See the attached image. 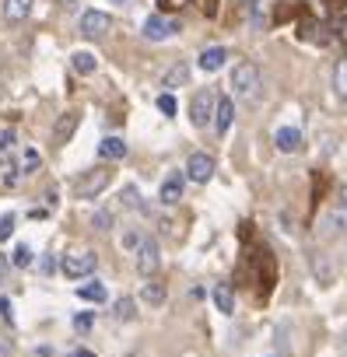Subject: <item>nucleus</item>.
Instances as JSON below:
<instances>
[{"instance_id":"nucleus-1","label":"nucleus","mask_w":347,"mask_h":357,"mask_svg":"<svg viewBox=\"0 0 347 357\" xmlns=\"http://www.w3.org/2000/svg\"><path fill=\"white\" fill-rule=\"evenodd\" d=\"M232 91L235 98H253L260 91V67L253 60H239L232 70Z\"/></svg>"},{"instance_id":"nucleus-2","label":"nucleus","mask_w":347,"mask_h":357,"mask_svg":"<svg viewBox=\"0 0 347 357\" xmlns=\"http://www.w3.org/2000/svg\"><path fill=\"white\" fill-rule=\"evenodd\" d=\"M109 183H112V172L98 165V168H91V172H84V175L77 178V183H74V193H77V200H95Z\"/></svg>"},{"instance_id":"nucleus-3","label":"nucleus","mask_w":347,"mask_h":357,"mask_svg":"<svg viewBox=\"0 0 347 357\" xmlns=\"http://www.w3.org/2000/svg\"><path fill=\"white\" fill-rule=\"evenodd\" d=\"M214 112H218V95H214L211 88L197 91L193 102H190V123H193L197 130H204L207 123H214Z\"/></svg>"},{"instance_id":"nucleus-4","label":"nucleus","mask_w":347,"mask_h":357,"mask_svg":"<svg viewBox=\"0 0 347 357\" xmlns=\"http://www.w3.org/2000/svg\"><path fill=\"white\" fill-rule=\"evenodd\" d=\"M95 266H98V256L88 252V249L67 252V256H64V277H71V280H81V277L95 273Z\"/></svg>"},{"instance_id":"nucleus-5","label":"nucleus","mask_w":347,"mask_h":357,"mask_svg":"<svg viewBox=\"0 0 347 357\" xmlns=\"http://www.w3.org/2000/svg\"><path fill=\"white\" fill-rule=\"evenodd\" d=\"M186 178L197 186H207L211 178H214V158L207 151H193L190 161H186Z\"/></svg>"},{"instance_id":"nucleus-6","label":"nucleus","mask_w":347,"mask_h":357,"mask_svg":"<svg viewBox=\"0 0 347 357\" xmlns=\"http://www.w3.org/2000/svg\"><path fill=\"white\" fill-rule=\"evenodd\" d=\"M133 256H137V273L151 280V277L158 273V266H161V252H158V242H154V238H144V242H140V249H137Z\"/></svg>"},{"instance_id":"nucleus-7","label":"nucleus","mask_w":347,"mask_h":357,"mask_svg":"<svg viewBox=\"0 0 347 357\" xmlns=\"http://www.w3.org/2000/svg\"><path fill=\"white\" fill-rule=\"evenodd\" d=\"M183 190H186V172H168L165 183H161V190H158V200H161L165 207H176V204L183 200Z\"/></svg>"},{"instance_id":"nucleus-8","label":"nucleus","mask_w":347,"mask_h":357,"mask_svg":"<svg viewBox=\"0 0 347 357\" xmlns=\"http://www.w3.org/2000/svg\"><path fill=\"white\" fill-rule=\"evenodd\" d=\"M109 29H112V15H105V11H84L81 15V36L84 39H102V36H109Z\"/></svg>"},{"instance_id":"nucleus-9","label":"nucleus","mask_w":347,"mask_h":357,"mask_svg":"<svg viewBox=\"0 0 347 357\" xmlns=\"http://www.w3.org/2000/svg\"><path fill=\"white\" fill-rule=\"evenodd\" d=\"M176 32H179V22L161 18V15H151L144 22V39H151V43H165L168 36H176Z\"/></svg>"},{"instance_id":"nucleus-10","label":"nucleus","mask_w":347,"mask_h":357,"mask_svg":"<svg viewBox=\"0 0 347 357\" xmlns=\"http://www.w3.org/2000/svg\"><path fill=\"white\" fill-rule=\"evenodd\" d=\"M274 144H277L281 154H298V151L305 147V137H302L298 126H281V130L274 133Z\"/></svg>"},{"instance_id":"nucleus-11","label":"nucleus","mask_w":347,"mask_h":357,"mask_svg":"<svg viewBox=\"0 0 347 357\" xmlns=\"http://www.w3.org/2000/svg\"><path fill=\"white\" fill-rule=\"evenodd\" d=\"M344 228H347V207H337V211H330V214L319 218V235H323V238H333V235H340Z\"/></svg>"},{"instance_id":"nucleus-12","label":"nucleus","mask_w":347,"mask_h":357,"mask_svg":"<svg viewBox=\"0 0 347 357\" xmlns=\"http://www.w3.org/2000/svg\"><path fill=\"white\" fill-rule=\"evenodd\" d=\"M197 63H200V70H204V74H218V70L228 63V50H225V46H211V50H204V53H200V60H197Z\"/></svg>"},{"instance_id":"nucleus-13","label":"nucleus","mask_w":347,"mask_h":357,"mask_svg":"<svg viewBox=\"0 0 347 357\" xmlns=\"http://www.w3.org/2000/svg\"><path fill=\"white\" fill-rule=\"evenodd\" d=\"M77 123H81V116H77V112H64V116L57 119V126H53V144H57V147H64V144L74 137Z\"/></svg>"},{"instance_id":"nucleus-14","label":"nucleus","mask_w":347,"mask_h":357,"mask_svg":"<svg viewBox=\"0 0 347 357\" xmlns=\"http://www.w3.org/2000/svg\"><path fill=\"white\" fill-rule=\"evenodd\" d=\"M186 81H190V63H183V60H179V63H172V67L165 70V77H161V88L172 95L176 88H183Z\"/></svg>"},{"instance_id":"nucleus-15","label":"nucleus","mask_w":347,"mask_h":357,"mask_svg":"<svg viewBox=\"0 0 347 357\" xmlns=\"http://www.w3.org/2000/svg\"><path fill=\"white\" fill-rule=\"evenodd\" d=\"M232 119H235V102L232 98H218V112H214V130L218 137H225L232 130Z\"/></svg>"},{"instance_id":"nucleus-16","label":"nucleus","mask_w":347,"mask_h":357,"mask_svg":"<svg viewBox=\"0 0 347 357\" xmlns=\"http://www.w3.org/2000/svg\"><path fill=\"white\" fill-rule=\"evenodd\" d=\"M98 158L102 161H123L126 158V140L123 137H105L98 144Z\"/></svg>"},{"instance_id":"nucleus-17","label":"nucleus","mask_w":347,"mask_h":357,"mask_svg":"<svg viewBox=\"0 0 347 357\" xmlns=\"http://www.w3.org/2000/svg\"><path fill=\"white\" fill-rule=\"evenodd\" d=\"M211 298H214V305H218L221 315H235V291L228 284H214L211 287Z\"/></svg>"},{"instance_id":"nucleus-18","label":"nucleus","mask_w":347,"mask_h":357,"mask_svg":"<svg viewBox=\"0 0 347 357\" xmlns=\"http://www.w3.org/2000/svg\"><path fill=\"white\" fill-rule=\"evenodd\" d=\"M32 4H36V0H4V18L11 25H22L32 15Z\"/></svg>"},{"instance_id":"nucleus-19","label":"nucleus","mask_w":347,"mask_h":357,"mask_svg":"<svg viewBox=\"0 0 347 357\" xmlns=\"http://www.w3.org/2000/svg\"><path fill=\"white\" fill-rule=\"evenodd\" d=\"M77 298H81V301H91V305H102V301L109 298V291H105V284L91 280V284H81V287H77Z\"/></svg>"},{"instance_id":"nucleus-20","label":"nucleus","mask_w":347,"mask_h":357,"mask_svg":"<svg viewBox=\"0 0 347 357\" xmlns=\"http://www.w3.org/2000/svg\"><path fill=\"white\" fill-rule=\"evenodd\" d=\"M165 298H168V294H165V284H154V280H151V284H144V287H140V301H144V305H151V308L165 305Z\"/></svg>"},{"instance_id":"nucleus-21","label":"nucleus","mask_w":347,"mask_h":357,"mask_svg":"<svg viewBox=\"0 0 347 357\" xmlns=\"http://www.w3.org/2000/svg\"><path fill=\"white\" fill-rule=\"evenodd\" d=\"M71 67L81 74V77H88V74H95V67H98V60L91 56V53H84V50H77L74 56H71Z\"/></svg>"},{"instance_id":"nucleus-22","label":"nucleus","mask_w":347,"mask_h":357,"mask_svg":"<svg viewBox=\"0 0 347 357\" xmlns=\"http://www.w3.org/2000/svg\"><path fill=\"white\" fill-rule=\"evenodd\" d=\"M333 95L347 102V56L337 60V67H333Z\"/></svg>"},{"instance_id":"nucleus-23","label":"nucleus","mask_w":347,"mask_h":357,"mask_svg":"<svg viewBox=\"0 0 347 357\" xmlns=\"http://www.w3.org/2000/svg\"><path fill=\"white\" fill-rule=\"evenodd\" d=\"M112 315H116V322H133V315H137L133 298H130V294H123V298L112 305Z\"/></svg>"},{"instance_id":"nucleus-24","label":"nucleus","mask_w":347,"mask_h":357,"mask_svg":"<svg viewBox=\"0 0 347 357\" xmlns=\"http://www.w3.org/2000/svg\"><path fill=\"white\" fill-rule=\"evenodd\" d=\"M39 165H43V154H39L36 147H25V151H22V172H36Z\"/></svg>"},{"instance_id":"nucleus-25","label":"nucleus","mask_w":347,"mask_h":357,"mask_svg":"<svg viewBox=\"0 0 347 357\" xmlns=\"http://www.w3.org/2000/svg\"><path fill=\"white\" fill-rule=\"evenodd\" d=\"M140 242H144V235H140L137 228H123V249H126V252H137Z\"/></svg>"},{"instance_id":"nucleus-26","label":"nucleus","mask_w":347,"mask_h":357,"mask_svg":"<svg viewBox=\"0 0 347 357\" xmlns=\"http://www.w3.org/2000/svg\"><path fill=\"white\" fill-rule=\"evenodd\" d=\"M15 144H18V133L8 126V130H0V158H4L8 151H15Z\"/></svg>"},{"instance_id":"nucleus-27","label":"nucleus","mask_w":347,"mask_h":357,"mask_svg":"<svg viewBox=\"0 0 347 357\" xmlns=\"http://www.w3.org/2000/svg\"><path fill=\"white\" fill-rule=\"evenodd\" d=\"M119 200H123V207H130V211H144V204H140V193H137L133 186H126Z\"/></svg>"},{"instance_id":"nucleus-28","label":"nucleus","mask_w":347,"mask_h":357,"mask_svg":"<svg viewBox=\"0 0 347 357\" xmlns=\"http://www.w3.org/2000/svg\"><path fill=\"white\" fill-rule=\"evenodd\" d=\"M11 263H15V266H22V270H25V266H32V249H29V245H18V249H15V256H11Z\"/></svg>"},{"instance_id":"nucleus-29","label":"nucleus","mask_w":347,"mask_h":357,"mask_svg":"<svg viewBox=\"0 0 347 357\" xmlns=\"http://www.w3.org/2000/svg\"><path fill=\"white\" fill-rule=\"evenodd\" d=\"M158 109H161L165 116H176V98H172L168 91H165V95H158Z\"/></svg>"},{"instance_id":"nucleus-30","label":"nucleus","mask_w":347,"mask_h":357,"mask_svg":"<svg viewBox=\"0 0 347 357\" xmlns=\"http://www.w3.org/2000/svg\"><path fill=\"white\" fill-rule=\"evenodd\" d=\"M91 225H95L98 231H109V228H112V214H109V211H98V214L91 218Z\"/></svg>"},{"instance_id":"nucleus-31","label":"nucleus","mask_w":347,"mask_h":357,"mask_svg":"<svg viewBox=\"0 0 347 357\" xmlns=\"http://www.w3.org/2000/svg\"><path fill=\"white\" fill-rule=\"evenodd\" d=\"M91 322H95V315H91V312L74 315V329H77V333H88V329H91Z\"/></svg>"},{"instance_id":"nucleus-32","label":"nucleus","mask_w":347,"mask_h":357,"mask_svg":"<svg viewBox=\"0 0 347 357\" xmlns=\"http://www.w3.org/2000/svg\"><path fill=\"white\" fill-rule=\"evenodd\" d=\"M11 231H15V214H4L0 218V242L11 238Z\"/></svg>"},{"instance_id":"nucleus-33","label":"nucleus","mask_w":347,"mask_h":357,"mask_svg":"<svg viewBox=\"0 0 347 357\" xmlns=\"http://www.w3.org/2000/svg\"><path fill=\"white\" fill-rule=\"evenodd\" d=\"M0 319H4V322H15V312H11V298H0Z\"/></svg>"},{"instance_id":"nucleus-34","label":"nucleus","mask_w":347,"mask_h":357,"mask_svg":"<svg viewBox=\"0 0 347 357\" xmlns=\"http://www.w3.org/2000/svg\"><path fill=\"white\" fill-rule=\"evenodd\" d=\"M4 186H18V168L15 165H4Z\"/></svg>"},{"instance_id":"nucleus-35","label":"nucleus","mask_w":347,"mask_h":357,"mask_svg":"<svg viewBox=\"0 0 347 357\" xmlns=\"http://www.w3.org/2000/svg\"><path fill=\"white\" fill-rule=\"evenodd\" d=\"M158 4H161L165 11H179L183 4H190V0H158Z\"/></svg>"},{"instance_id":"nucleus-36","label":"nucleus","mask_w":347,"mask_h":357,"mask_svg":"<svg viewBox=\"0 0 347 357\" xmlns=\"http://www.w3.org/2000/svg\"><path fill=\"white\" fill-rule=\"evenodd\" d=\"M8 266H11V259H8L4 252H0V280H4V277H8Z\"/></svg>"},{"instance_id":"nucleus-37","label":"nucleus","mask_w":347,"mask_h":357,"mask_svg":"<svg viewBox=\"0 0 347 357\" xmlns=\"http://www.w3.org/2000/svg\"><path fill=\"white\" fill-rule=\"evenodd\" d=\"M53 4H57V8H64V11H71V8L77 4V0H53Z\"/></svg>"},{"instance_id":"nucleus-38","label":"nucleus","mask_w":347,"mask_h":357,"mask_svg":"<svg viewBox=\"0 0 347 357\" xmlns=\"http://www.w3.org/2000/svg\"><path fill=\"white\" fill-rule=\"evenodd\" d=\"M71 357H95L91 350H77V354H71Z\"/></svg>"},{"instance_id":"nucleus-39","label":"nucleus","mask_w":347,"mask_h":357,"mask_svg":"<svg viewBox=\"0 0 347 357\" xmlns=\"http://www.w3.org/2000/svg\"><path fill=\"white\" fill-rule=\"evenodd\" d=\"M340 207H347V186L340 190Z\"/></svg>"},{"instance_id":"nucleus-40","label":"nucleus","mask_w":347,"mask_h":357,"mask_svg":"<svg viewBox=\"0 0 347 357\" xmlns=\"http://www.w3.org/2000/svg\"><path fill=\"white\" fill-rule=\"evenodd\" d=\"M270 357H277V354H270Z\"/></svg>"}]
</instances>
